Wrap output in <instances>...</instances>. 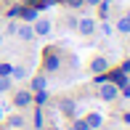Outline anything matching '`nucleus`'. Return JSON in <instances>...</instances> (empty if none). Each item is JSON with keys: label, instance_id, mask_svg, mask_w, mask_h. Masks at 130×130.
I'll use <instances>...</instances> for the list:
<instances>
[{"label": "nucleus", "instance_id": "obj_15", "mask_svg": "<svg viewBox=\"0 0 130 130\" xmlns=\"http://www.w3.org/2000/svg\"><path fill=\"white\" fill-rule=\"evenodd\" d=\"M11 69H13L11 64H0V77H8V74H11Z\"/></svg>", "mask_w": 130, "mask_h": 130}, {"label": "nucleus", "instance_id": "obj_19", "mask_svg": "<svg viewBox=\"0 0 130 130\" xmlns=\"http://www.w3.org/2000/svg\"><path fill=\"white\" fill-rule=\"evenodd\" d=\"M125 122H127V125H130V111H127V114H125Z\"/></svg>", "mask_w": 130, "mask_h": 130}, {"label": "nucleus", "instance_id": "obj_14", "mask_svg": "<svg viewBox=\"0 0 130 130\" xmlns=\"http://www.w3.org/2000/svg\"><path fill=\"white\" fill-rule=\"evenodd\" d=\"M72 130H90V127H88V122H85V120H77V122L72 125Z\"/></svg>", "mask_w": 130, "mask_h": 130}, {"label": "nucleus", "instance_id": "obj_10", "mask_svg": "<svg viewBox=\"0 0 130 130\" xmlns=\"http://www.w3.org/2000/svg\"><path fill=\"white\" fill-rule=\"evenodd\" d=\"M19 13H21V19H24V21H29V24H32V21L37 19V11H35L32 5H27V8H21Z\"/></svg>", "mask_w": 130, "mask_h": 130}, {"label": "nucleus", "instance_id": "obj_4", "mask_svg": "<svg viewBox=\"0 0 130 130\" xmlns=\"http://www.w3.org/2000/svg\"><path fill=\"white\" fill-rule=\"evenodd\" d=\"M77 32L82 35V37H90V35L96 32V21L93 19H80L77 21Z\"/></svg>", "mask_w": 130, "mask_h": 130}, {"label": "nucleus", "instance_id": "obj_20", "mask_svg": "<svg viewBox=\"0 0 130 130\" xmlns=\"http://www.w3.org/2000/svg\"><path fill=\"white\" fill-rule=\"evenodd\" d=\"M0 43H3V32H0Z\"/></svg>", "mask_w": 130, "mask_h": 130}, {"label": "nucleus", "instance_id": "obj_13", "mask_svg": "<svg viewBox=\"0 0 130 130\" xmlns=\"http://www.w3.org/2000/svg\"><path fill=\"white\" fill-rule=\"evenodd\" d=\"M117 29H120V32H130V16H125V19L117 24Z\"/></svg>", "mask_w": 130, "mask_h": 130}, {"label": "nucleus", "instance_id": "obj_1", "mask_svg": "<svg viewBox=\"0 0 130 130\" xmlns=\"http://www.w3.org/2000/svg\"><path fill=\"white\" fill-rule=\"evenodd\" d=\"M98 96H101L104 101H117V98H120V88H117L114 82H104V85L98 88Z\"/></svg>", "mask_w": 130, "mask_h": 130}, {"label": "nucleus", "instance_id": "obj_21", "mask_svg": "<svg viewBox=\"0 0 130 130\" xmlns=\"http://www.w3.org/2000/svg\"><path fill=\"white\" fill-rule=\"evenodd\" d=\"M3 130H11V127H3Z\"/></svg>", "mask_w": 130, "mask_h": 130}, {"label": "nucleus", "instance_id": "obj_7", "mask_svg": "<svg viewBox=\"0 0 130 130\" xmlns=\"http://www.w3.org/2000/svg\"><path fill=\"white\" fill-rule=\"evenodd\" d=\"M104 77L109 80V82H114L117 88H122V85H125V82H127V77H125V69H114V72L104 74Z\"/></svg>", "mask_w": 130, "mask_h": 130}, {"label": "nucleus", "instance_id": "obj_11", "mask_svg": "<svg viewBox=\"0 0 130 130\" xmlns=\"http://www.w3.org/2000/svg\"><path fill=\"white\" fill-rule=\"evenodd\" d=\"M24 125H27V120L21 114H11L8 117V127H24Z\"/></svg>", "mask_w": 130, "mask_h": 130}, {"label": "nucleus", "instance_id": "obj_5", "mask_svg": "<svg viewBox=\"0 0 130 130\" xmlns=\"http://www.w3.org/2000/svg\"><path fill=\"white\" fill-rule=\"evenodd\" d=\"M29 104H32V93L29 90H19L13 96V106L16 109H24V106H29Z\"/></svg>", "mask_w": 130, "mask_h": 130}, {"label": "nucleus", "instance_id": "obj_2", "mask_svg": "<svg viewBox=\"0 0 130 130\" xmlns=\"http://www.w3.org/2000/svg\"><path fill=\"white\" fill-rule=\"evenodd\" d=\"M58 67H61L58 53H56V51H45V53H43V69H45V72H56Z\"/></svg>", "mask_w": 130, "mask_h": 130}, {"label": "nucleus", "instance_id": "obj_17", "mask_svg": "<svg viewBox=\"0 0 130 130\" xmlns=\"http://www.w3.org/2000/svg\"><path fill=\"white\" fill-rule=\"evenodd\" d=\"M67 5H72V8H80V5H85L82 0H67Z\"/></svg>", "mask_w": 130, "mask_h": 130}, {"label": "nucleus", "instance_id": "obj_8", "mask_svg": "<svg viewBox=\"0 0 130 130\" xmlns=\"http://www.w3.org/2000/svg\"><path fill=\"white\" fill-rule=\"evenodd\" d=\"M85 122H88V127H101L104 125V117L98 114V111H90V114L85 117Z\"/></svg>", "mask_w": 130, "mask_h": 130}, {"label": "nucleus", "instance_id": "obj_3", "mask_svg": "<svg viewBox=\"0 0 130 130\" xmlns=\"http://www.w3.org/2000/svg\"><path fill=\"white\" fill-rule=\"evenodd\" d=\"M16 32H19L16 37L24 40V43H29V40L37 37V35H35V29H32V24H27V21H24V24H16Z\"/></svg>", "mask_w": 130, "mask_h": 130}, {"label": "nucleus", "instance_id": "obj_16", "mask_svg": "<svg viewBox=\"0 0 130 130\" xmlns=\"http://www.w3.org/2000/svg\"><path fill=\"white\" fill-rule=\"evenodd\" d=\"M11 88V80L8 77H0V90H8Z\"/></svg>", "mask_w": 130, "mask_h": 130}, {"label": "nucleus", "instance_id": "obj_12", "mask_svg": "<svg viewBox=\"0 0 130 130\" xmlns=\"http://www.w3.org/2000/svg\"><path fill=\"white\" fill-rule=\"evenodd\" d=\"M11 74H13L16 80H24V77H27V69H24V67H16V69H11Z\"/></svg>", "mask_w": 130, "mask_h": 130}, {"label": "nucleus", "instance_id": "obj_9", "mask_svg": "<svg viewBox=\"0 0 130 130\" xmlns=\"http://www.w3.org/2000/svg\"><path fill=\"white\" fill-rule=\"evenodd\" d=\"M106 67H109V61H106L104 56H96V58L90 61V72H104Z\"/></svg>", "mask_w": 130, "mask_h": 130}, {"label": "nucleus", "instance_id": "obj_6", "mask_svg": "<svg viewBox=\"0 0 130 130\" xmlns=\"http://www.w3.org/2000/svg\"><path fill=\"white\" fill-rule=\"evenodd\" d=\"M32 29H35V35H51L53 24H51L48 19H35L32 21Z\"/></svg>", "mask_w": 130, "mask_h": 130}, {"label": "nucleus", "instance_id": "obj_18", "mask_svg": "<svg viewBox=\"0 0 130 130\" xmlns=\"http://www.w3.org/2000/svg\"><path fill=\"white\" fill-rule=\"evenodd\" d=\"M82 3H88V5H98L101 0H82Z\"/></svg>", "mask_w": 130, "mask_h": 130}]
</instances>
